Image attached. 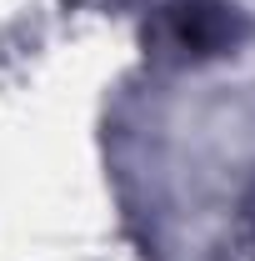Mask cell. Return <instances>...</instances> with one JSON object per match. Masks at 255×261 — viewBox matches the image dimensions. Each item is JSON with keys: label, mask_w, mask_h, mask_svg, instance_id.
Returning a JSON list of instances; mask_svg holds the SVG:
<instances>
[{"label": "cell", "mask_w": 255, "mask_h": 261, "mask_svg": "<svg viewBox=\"0 0 255 261\" xmlns=\"http://www.w3.org/2000/svg\"><path fill=\"white\" fill-rule=\"evenodd\" d=\"M240 15L220 0H180L170 5V40L185 56H220L240 40Z\"/></svg>", "instance_id": "obj_1"}]
</instances>
